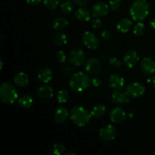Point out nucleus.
Segmentation results:
<instances>
[{
    "instance_id": "nucleus-1",
    "label": "nucleus",
    "mask_w": 155,
    "mask_h": 155,
    "mask_svg": "<svg viewBox=\"0 0 155 155\" xmlns=\"http://www.w3.org/2000/svg\"><path fill=\"white\" fill-rule=\"evenodd\" d=\"M90 85V77L86 73L81 71L74 73L69 80L70 88L76 93H80L86 90Z\"/></svg>"
},
{
    "instance_id": "nucleus-2",
    "label": "nucleus",
    "mask_w": 155,
    "mask_h": 155,
    "mask_svg": "<svg viewBox=\"0 0 155 155\" xmlns=\"http://www.w3.org/2000/svg\"><path fill=\"white\" fill-rule=\"evenodd\" d=\"M151 8L146 0H136L130 8V15L135 21H142L150 14Z\"/></svg>"
},
{
    "instance_id": "nucleus-3",
    "label": "nucleus",
    "mask_w": 155,
    "mask_h": 155,
    "mask_svg": "<svg viewBox=\"0 0 155 155\" xmlns=\"http://www.w3.org/2000/svg\"><path fill=\"white\" fill-rule=\"evenodd\" d=\"M71 121L79 127H83L89 124L92 115L90 112L82 106H75L70 112Z\"/></svg>"
},
{
    "instance_id": "nucleus-4",
    "label": "nucleus",
    "mask_w": 155,
    "mask_h": 155,
    "mask_svg": "<svg viewBox=\"0 0 155 155\" xmlns=\"http://www.w3.org/2000/svg\"><path fill=\"white\" fill-rule=\"evenodd\" d=\"M0 98L5 104H14L18 98V92L12 83L5 82L0 86Z\"/></svg>"
},
{
    "instance_id": "nucleus-5",
    "label": "nucleus",
    "mask_w": 155,
    "mask_h": 155,
    "mask_svg": "<svg viewBox=\"0 0 155 155\" xmlns=\"http://www.w3.org/2000/svg\"><path fill=\"white\" fill-rule=\"evenodd\" d=\"M145 92V86L139 82H133V83H129L125 88V93L130 98H139L144 95Z\"/></svg>"
},
{
    "instance_id": "nucleus-6",
    "label": "nucleus",
    "mask_w": 155,
    "mask_h": 155,
    "mask_svg": "<svg viewBox=\"0 0 155 155\" xmlns=\"http://www.w3.org/2000/svg\"><path fill=\"white\" fill-rule=\"evenodd\" d=\"M82 40L85 46L87 47L88 48L96 49L101 44V39H100V38L95 33L90 31H86L83 33Z\"/></svg>"
},
{
    "instance_id": "nucleus-7",
    "label": "nucleus",
    "mask_w": 155,
    "mask_h": 155,
    "mask_svg": "<svg viewBox=\"0 0 155 155\" xmlns=\"http://www.w3.org/2000/svg\"><path fill=\"white\" fill-rule=\"evenodd\" d=\"M84 70L87 74L90 75H98L102 70V64L98 59L92 58L85 62Z\"/></svg>"
},
{
    "instance_id": "nucleus-8",
    "label": "nucleus",
    "mask_w": 155,
    "mask_h": 155,
    "mask_svg": "<svg viewBox=\"0 0 155 155\" xmlns=\"http://www.w3.org/2000/svg\"><path fill=\"white\" fill-rule=\"evenodd\" d=\"M68 60L74 66H81L86 62V54L80 48H74L68 55Z\"/></svg>"
},
{
    "instance_id": "nucleus-9",
    "label": "nucleus",
    "mask_w": 155,
    "mask_h": 155,
    "mask_svg": "<svg viewBox=\"0 0 155 155\" xmlns=\"http://www.w3.org/2000/svg\"><path fill=\"white\" fill-rule=\"evenodd\" d=\"M117 129L114 126L107 124L101 127L99 131V138L104 142H111L117 136Z\"/></svg>"
},
{
    "instance_id": "nucleus-10",
    "label": "nucleus",
    "mask_w": 155,
    "mask_h": 155,
    "mask_svg": "<svg viewBox=\"0 0 155 155\" xmlns=\"http://www.w3.org/2000/svg\"><path fill=\"white\" fill-rule=\"evenodd\" d=\"M139 61V54L136 50H128L123 57V63L127 68H133Z\"/></svg>"
},
{
    "instance_id": "nucleus-11",
    "label": "nucleus",
    "mask_w": 155,
    "mask_h": 155,
    "mask_svg": "<svg viewBox=\"0 0 155 155\" xmlns=\"http://www.w3.org/2000/svg\"><path fill=\"white\" fill-rule=\"evenodd\" d=\"M140 71L144 75L151 76L155 73V61L149 57L144 58L140 63Z\"/></svg>"
},
{
    "instance_id": "nucleus-12",
    "label": "nucleus",
    "mask_w": 155,
    "mask_h": 155,
    "mask_svg": "<svg viewBox=\"0 0 155 155\" xmlns=\"http://www.w3.org/2000/svg\"><path fill=\"white\" fill-rule=\"evenodd\" d=\"M108 85L110 89L114 91H120L125 86V80L121 75L118 74H113L108 77Z\"/></svg>"
},
{
    "instance_id": "nucleus-13",
    "label": "nucleus",
    "mask_w": 155,
    "mask_h": 155,
    "mask_svg": "<svg viewBox=\"0 0 155 155\" xmlns=\"http://www.w3.org/2000/svg\"><path fill=\"white\" fill-rule=\"evenodd\" d=\"M110 6L104 2H98L95 3L92 8V16L95 18H101L108 14Z\"/></svg>"
},
{
    "instance_id": "nucleus-14",
    "label": "nucleus",
    "mask_w": 155,
    "mask_h": 155,
    "mask_svg": "<svg viewBox=\"0 0 155 155\" xmlns=\"http://www.w3.org/2000/svg\"><path fill=\"white\" fill-rule=\"evenodd\" d=\"M68 117H69V112L68 109L64 106H61L54 110L53 119L56 124H63L68 120Z\"/></svg>"
},
{
    "instance_id": "nucleus-15",
    "label": "nucleus",
    "mask_w": 155,
    "mask_h": 155,
    "mask_svg": "<svg viewBox=\"0 0 155 155\" xmlns=\"http://www.w3.org/2000/svg\"><path fill=\"white\" fill-rule=\"evenodd\" d=\"M127 117L125 110L121 107H115L110 113V120L114 124H121L125 120Z\"/></svg>"
},
{
    "instance_id": "nucleus-16",
    "label": "nucleus",
    "mask_w": 155,
    "mask_h": 155,
    "mask_svg": "<svg viewBox=\"0 0 155 155\" xmlns=\"http://www.w3.org/2000/svg\"><path fill=\"white\" fill-rule=\"evenodd\" d=\"M53 77V71L48 67L40 68L37 73V78L41 83H48L51 80Z\"/></svg>"
},
{
    "instance_id": "nucleus-17",
    "label": "nucleus",
    "mask_w": 155,
    "mask_h": 155,
    "mask_svg": "<svg viewBox=\"0 0 155 155\" xmlns=\"http://www.w3.org/2000/svg\"><path fill=\"white\" fill-rule=\"evenodd\" d=\"M133 27V21L130 18H124L118 21L116 25L117 31L120 33H126L130 31Z\"/></svg>"
},
{
    "instance_id": "nucleus-18",
    "label": "nucleus",
    "mask_w": 155,
    "mask_h": 155,
    "mask_svg": "<svg viewBox=\"0 0 155 155\" xmlns=\"http://www.w3.org/2000/svg\"><path fill=\"white\" fill-rule=\"evenodd\" d=\"M130 97L122 91H114L111 95V101L114 104H124L130 101Z\"/></svg>"
},
{
    "instance_id": "nucleus-19",
    "label": "nucleus",
    "mask_w": 155,
    "mask_h": 155,
    "mask_svg": "<svg viewBox=\"0 0 155 155\" xmlns=\"http://www.w3.org/2000/svg\"><path fill=\"white\" fill-rule=\"evenodd\" d=\"M14 82L17 86L20 88H24L27 86L30 83V77L26 73L19 72L15 75Z\"/></svg>"
},
{
    "instance_id": "nucleus-20",
    "label": "nucleus",
    "mask_w": 155,
    "mask_h": 155,
    "mask_svg": "<svg viewBox=\"0 0 155 155\" xmlns=\"http://www.w3.org/2000/svg\"><path fill=\"white\" fill-rule=\"evenodd\" d=\"M37 95L42 99H50L54 96V89L49 86H42L37 89Z\"/></svg>"
},
{
    "instance_id": "nucleus-21",
    "label": "nucleus",
    "mask_w": 155,
    "mask_h": 155,
    "mask_svg": "<svg viewBox=\"0 0 155 155\" xmlns=\"http://www.w3.org/2000/svg\"><path fill=\"white\" fill-rule=\"evenodd\" d=\"M92 15L89 10L84 7L79 8L75 12L76 18L81 22H88L90 21Z\"/></svg>"
},
{
    "instance_id": "nucleus-22",
    "label": "nucleus",
    "mask_w": 155,
    "mask_h": 155,
    "mask_svg": "<svg viewBox=\"0 0 155 155\" xmlns=\"http://www.w3.org/2000/svg\"><path fill=\"white\" fill-rule=\"evenodd\" d=\"M106 111H107V109L104 104H98L92 107L90 113L92 117L95 118V119H99L105 114Z\"/></svg>"
},
{
    "instance_id": "nucleus-23",
    "label": "nucleus",
    "mask_w": 155,
    "mask_h": 155,
    "mask_svg": "<svg viewBox=\"0 0 155 155\" xmlns=\"http://www.w3.org/2000/svg\"><path fill=\"white\" fill-rule=\"evenodd\" d=\"M68 25V21L66 18L61 16L56 17L52 21V27L55 30H61Z\"/></svg>"
},
{
    "instance_id": "nucleus-24",
    "label": "nucleus",
    "mask_w": 155,
    "mask_h": 155,
    "mask_svg": "<svg viewBox=\"0 0 155 155\" xmlns=\"http://www.w3.org/2000/svg\"><path fill=\"white\" fill-rule=\"evenodd\" d=\"M52 40L54 45H58V46H62L68 42V36L64 33L60 32V33H55L53 36Z\"/></svg>"
},
{
    "instance_id": "nucleus-25",
    "label": "nucleus",
    "mask_w": 155,
    "mask_h": 155,
    "mask_svg": "<svg viewBox=\"0 0 155 155\" xmlns=\"http://www.w3.org/2000/svg\"><path fill=\"white\" fill-rule=\"evenodd\" d=\"M18 104L22 108H30L33 104V99L30 95H23L18 99Z\"/></svg>"
},
{
    "instance_id": "nucleus-26",
    "label": "nucleus",
    "mask_w": 155,
    "mask_h": 155,
    "mask_svg": "<svg viewBox=\"0 0 155 155\" xmlns=\"http://www.w3.org/2000/svg\"><path fill=\"white\" fill-rule=\"evenodd\" d=\"M60 8L61 12H63L64 15H70V14L72 13L73 11H74V2H73L72 1H71V0H66V1L63 2L61 4Z\"/></svg>"
},
{
    "instance_id": "nucleus-27",
    "label": "nucleus",
    "mask_w": 155,
    "mask_h": 155,
    "mask_svg": "<svg viewBox=\"0 0 155 155\" xmlns=\"http://www.w3.org/2000/svg\"><path fill=\"white\" fill-rule=\"evenodd\" d=\"M70 98L69 92L66 89H61L58 91V92L56 95V99L60 104H64L68 101Z\"/></svg>"
},
{
    "instance_id": "nucleus-28",
    "label": "nucleus",
    "mask_w": 155,
    "mask_h": 155,
    "mask_svg": "<svg viewBox=\"0 0 155 155\" xmlns=\"http://www.w3.org/2000/svg\"><path fill=\"white\" fill-rule=\"evenodd\" d=\"M145 33V26L142 21H137L133 27V34L136 36H142Z\"/></svg>"
},
{
    "instance_id": "nucleus-29",
    "label": "nucleus",
    "mask_w": 155,
    "mask_h": 155,
    "mask_svg": "<svg viewBox=\"0 0 155 155\" xmlns=\"http://www.w3.org/2000/svg\"><path fill=\"white\" fill-rule=\"evenodd\" d=\"M43 3L49 10H55L61 5V0H43Z\"/></svg>"
},
{
    "instance_id": "nucleus-30",
    "label": "nucleus",
    "mask_w": 155,
    "mask_h": 155,
    "mask_svg": "<svg viewBox=\"0 0 155 155\" xmlns=\"http://www.w3.org/2000/svg\"><path fill=\"white\" fill-rule=\"evenodd\" d=\"M66 151V148L61 143L54 144L51 149V154L53 155H61Z\"/></svg>"
},
{
    "instance_id": "nucleus-31",
    "label": "nucleus",
    "mask_w": 155,
    "mask_h": 155,
    "mask_svg": "<svg viewBox=\"0 0 155 155\" xmlns=\"http://www.w3.org/2000/svg\"><path fill=\"white\" fill-rule=\"evenodd\" d=\"M55 58L59 63L64 64L67 61V54L63 50H59L56 52Z\"/></svg>"
},
{
    "instance_id": "nucleus-32",
    "label": "nucleus",
    "mask_w": 155,
    "mask_h": 155,
    "mask_svg": "<svg viewBox=\"0 0 155 155\" xmlns=\"http://www.w3.org/2000/svg\"><path fill=\"white\" fill-rule=\"evenodd\" d=\"M108 64L110 67L114 68H117L120 67L121 61L119 58L116 57H110L108 60Z\"/></svg>"
},
{
    "instance_id": "nucleus-33",
    "label": "nucleus",
    "mask_w": 155,
    "mask_h": 155,
    "mask_svg": "<svg viewBox=\"0 0 155 155\" xmlns=\"http://www.w3.org/2000/svg\"><path fill=\"white\" fill-rule=\"evenodd\" d=\"M112 37V33L110 30H103L101 33V39L104 42L110 40Z\"/></svg>"
},
{
    "instance_id": "nucleus-34",
    "label": "nucleus",
    "mask_w": 155,
    "mask_h": 155,
    "mask_svg": "<svg viewBox=\"0 0 155 155\" xmlns=\"http://www.w3.org/2000/svg\"><path fill=\"white\" fill-rule=\"evenodd\" d=\"M109 6L112 11H117L120 8V1L118 0H110Z\"/></svg>"
},
{
    "instance_id": "nucleus-35",
    "label": "nucleus",
    "mask_w": 155,
    "mask_h": 155,
    "mask_svg": "<svg viewBox=\"0 0 155 155\" xmlns=\"http://www.w3.org/2000/svg\"><path fill=\"white\" fill-rule=\"evenodd\" d=\"M102 26V21L99 18H95L92 21V27L93 29L98 30L100 29Z\"/></svg>"
},
{
    "instance_id": "nucleus-36",
    "label": "nucleus",
    "mask_w": 155,
    "mask_h": 155,
    "mask_svg": "<svg viewBox=\"0 0 155 155\" xmlns=\"http://www.w3.org/2000/svg\"><path fill=\"white\" fill-rule=\"evenodd\" d=\"M91 84L93 87L98 88L99 86H101V85L102 84V80L99 77H94L91 80Z\"/></svg>"
},
{
    "instance_id": "nucleus-37",
    "label": "nucleus",
    "mask_w": 155,
    "mask_h": 155,
    "mask_svg": "<svg viewBox=\"0 0 155 155\" xmlns=\"http://www.w3.org/2000/svg\"><path fill=\"white\" fill-rule=\"evenodd\" d=\"M89 1H90V0H73V2H74L76 5H77L79 6H81V7L87 5Z\"/></svg>"
},
{
    "instance_id": "nucleus-38",
    "label": "nucleus",
    "mask_w": 155,
    "mask_h": 155,
    "mask_svg": "<svg viewBox=\"0 0 155 155\" xmlns=\"http://www.w3.org/2000/svg\"><path fill=\"white\" fill-rule=\"evenodd\" d=\"M27 2V4L31 5H39L42 0H25Z\"/></svg>"
},
{
    "instance_id": "nucleus-39",
    "label": "nucleus",
    "mask_w": 155,
    "mask_h": 155,
    "mask_svg": "<svg viewBox=\"0 0 155 155\" xmlns=\"http://www.w3.org/2000/svg\"><path fill=\"white\" fill-rule=\"evenodd\" d=\"M149 25H150V27L153 29V30H155V17L154 18H153L150 21Z\"/></svg>"
},
{
    "instance_id": "nucleus-40",
    "label": "nucleus",
    "mask_w": 155,
    "mask_h": 155,
    "mask_svg": "<svg viewBox=\"0 0 155 155\" xmlns=\"http://www.w3.org/2000/svg\"><path fill=\"white\" fill-rule=\"evenodd\" d=\"M133 117H134V115H133V114L132 112H130V113H129L127 114V117H129V119H133Z\"/></svg>"
},
{
    "instance_id": "nucleus-41",
    "label": "nucleus",
    "mask_w": 155,
    "mask_h": 155,
    "mask_svg": "<svg viewBox=\"0 0 155 155\" xmlns=\"http://www.w3.org/2000/svg\"><path fill=\"white\" fill-rule=\"evenodd\" d=\"M151 83H152L153 86L155 88V75L151 78Z\"/></svg>"
},
{
    "instance_id": "nucleus-42",
    "label": "nucleus",
    "mask_w": 155,
    "mask_h": 155,
    "mask_svg": "<svg viewBox=\"0 0 155 155\" xmlns=\"http://www.w3.org/2000/svg\"><path fill=\"white\" fill-rule=\"evenodd\" d=\"M2 66H3V61L2 60H0V70H2Z\"/></svg>"
},
{
    "instance_id": "nucleus-43",
    "label": "nucleus",
    "mask_w": 155,
    "mask_h": 155,
    "mask_svg": "<svg viewBox=\"0 0 155 155\" xmlns=\"http://www.w3.org/2000/svg\"><path fill=\"white\" fill-rule=\"evenodd\" d=\"M66 155H77V154L74 152H69V153H67Z\"/></svg>"
},
{
    "instance_id": "nucleus-44",
    "label": "nucleus",
    "mask_w": 155,
    "mask_h": 155,
    "mask_svg": "<svg viewBox=\"0 0 155 155\" xmlns=\"http://www.w3.org/2000/svg\"><path fill=\"white\" fill-rule=\"evenodd\" d=\"M118 1H122V0H118Z\"/></svg>"
}]
</instances>
